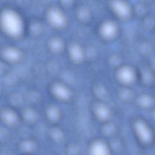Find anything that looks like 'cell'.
<instances>
[{
    "label": "cell",
    "mask_w": 155,
    "mask_h": 155,
    "mask_svg": "<svg viewBox=\"0 0 155 155\" xmlns=\"http://www.w3.org/2000/svg\"><path fill=\"white\" fill-rule=\"evenodd\" d=\"M24 116L25 117V118L28 121H31V120L35 119V118L36 117V115H35V113L33 111H31V110H28L27 111V112H25Z\"/></svg>",
    "instance_id": "15"
},
{
    "label": "cell",
    "mask_w": 155,
    "mask_h": 155,
    "mask_svg": "<svg viewBox=\"0 0 155 155\" xmlns=\"http://www.w3.org/2000/svg\"><path fill=\"white\" fill-rule=\"evenodd\" d=\"M117 28L114 24L111 22H107L104 23L101 29V33L105 38H111L116 33Z\"/></svg>",
    "instance_id": "7"
},
{
    "label": "cell",
    "mask_w": 155,
    "mask_h": 155,
    "mask_svg": "<svg viewBox=\"0 0 155 155\" xmlns=\"http://www.w3.org/2000/svg\"><path fill=\"white\" fill-rule=\"evenodd\" d=\"M2 118L3 120L8 125H14L18 120L16 114L10 110H4L2 112Z\"/></svg>",
    "instance_id": "12"
},
{
    "label": "cell",
    "mask_w": 155,
    "mask_h": 155,
    "mask_svg": "<svg viewBox=\"0 0 155 155\" xmlns=\"http://www.w3.org/2000/svg\"><path fill=\"white\" fill-rule=\"evenodd\" d=\"M117 78L124 84L131 83L135 78L133 70L128 67H122L117 72Z\"/></svg>",
    "instance_id": "3"
},
{
    "label": "cell",
    "mask_w": 155,
    "mask_h": 155,
    "mask_svg": "<svg viewBox=\"0 0 155 155\" xmlns=\"http://www.w3.org/2000/svg\"><path fill=\"white\" fill-rule=\"evenodd\" d=\"M90 151L93 154H106L108 153V148L104 142L96 141L92 143Z\"/></svg>",
    "instance_id": "9"
},
{
    "label": "cell",
    "mask_w": 155,
    "mask_h": 155,
    "mask_svg": "<svg viewBox=\"0 0 155 155\" xmlns=\"http://www.w3.org/2000/svg\"><path fill=\"white\" fill-rule=\"evenodd\" d=\"M135 130L139 138L144 142L149 141L151 138V133L147 125L142 121H137L134 125Z\"/></svg>",
    "instance_id": "5"
},
{
    "label": "cell",
    "mask_w": 155,
    "mask_h": 155,
    "mask_svg": "<svg viewBox=\"0 0 155 155\" xmlns=\"http://www.w3.org/2000/svg\"><path fill=\"white\" fill-rule=\"evenodd\" d=\"M94 111L96 116L101 120H106L110 116V111L108 108L102 104H97L95 107Z\"/></svg>",
    "instance_id": "10"
},
{
    "label": "cell",
    "mask_w": 155,
    "mask_h": 155,
    "mask_svg": "<svg viewBox=\"0 0 155 155\" xmlns=\"http://www.w3.org/2000/svg\"><path fill=\"white\" fill-rule=\"evenodd\" d=\"M47 113L48 117L51 120H56L59 116L58 110L54 106L48 107L47 111Z\"/></svg>",
    "instance_id": "14"
},
{
    "label": "cell",
    "mask_w": 155,
    "mask_h": 155,
    "mask_svg": "<svg viewBox=\"0 0 155 155\" xmlns=\"http://www.w3.org/2000/svg\"><path fill=\"white\" fill-rule=\"evenodd\" d=\"M113 7L116 12L122 17H125L128 16L130 13V8L128 6L122 1H116L114 3Z\"/></svg>",
    "instance_id": "11"
},
{
    "label": "cell",
    "mask_w": 155,
    "mask_h": 155,
    "mask_svg": "<svg viewBox=\"0 0 155 155\" xmlns=\"http://www.w3.org/2000/svg\"><path fill=\"white\" fill-rule=\"evenodd\" d=\"M49 46L50 48L55 52H59L61 51L63 47L62 42L58 38H53L49 42Z\"/></svg>",
    "instance_id": "13"
},
{
    "label": "cell",
    "mask_w": 155,
    "mask_h": 155,
    "mask_svg": "<svg viewBox=\"0 0 155 155\" xmlns=\"http://www.w3.org/2000/svg\"><path fill=\"white\" fill-rule=\"evenodd\" d=\"M52 91L54 95L62 100H67L71 96V91L65 85L61 84H56L53 86Z\"/></svg>",
    "instance_id": "4"
},
{
    "label": "cell",
    "mask_w": 155,
    "mask_h": 155,
    "mask_svg": "<svg viewBox=\"0 0 155 155\" xmlns=\"http://www.w3.org/2000/svg\"><path fill=\"white\" fill-rule=\"evenodd\" d=\"M69 54L71 59L75 62H81L84 58L82 49L77 44H73L70 46Z\"/></svg>",
    "instance_id": "8"
},
{
    "label": "cell",
    "mask_w": 155,
    "mask_h": 155,
    "mask_svg": "<svg viewBox=\"0 0 155 155\" xmlns=\"http://www.w3.org/2000/svg\"><path fill=\"white\" fill-rule=\"evenodd\" d=\"M2 55L8 61L16 62L22 56V53L19 50L15 47H7L2 50Z\"/></svg>",
    "instance_id": "2"
},
{
    "label": "cell",
    "mask_w": 155,
    "mask_h": 155,
    "mask_svg": "<svg viewBox=\"0 0 155 155\" xmlns=\"http://www.w3.org/2000/svg\"><path fill=\"white\" fill-rule=\"evenodd\" d=\"M48 21L54 27H61L65 22V19L62 13L58 10H53L48 13Z\"/></svg>",
    "instance_id": "6"
},
{
    "label": "cell",
    "mask_w": 155,
    "mask_h": 155,
    "mask_svg": "<svg viewBox=\"0 0 155 155\" xmlns=\"http://www.w3.org/2000/svg\"><path fill=\"white\" fill-rule=\"evenodd\" d=\"M1 25L4 31L8 35L16 37L22 31V22L14 12L5 10L1 16Z\"/></svg>",
    "instance_id": "1"
}]
</instances>
